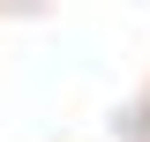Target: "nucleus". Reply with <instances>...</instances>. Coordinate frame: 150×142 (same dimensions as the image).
<instances>
[]
</instances>
